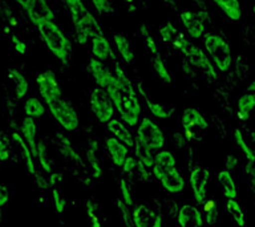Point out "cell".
Masks as SVG:
<instances>
[{
    "instance_id": "obj_26",
    "label": "cell",
    "mask_w": 255,
    "mask_h": 227,
    "mask_svg": "<svg viewBox=\"0 0 255 227\" xmlns=\"http://www.w3.org/2000/svg\"><path fill=\"white\" fill-rule=\"evenodd\" d=\"M255 111V93L246 92L237 101V115L239 119L247 121Z\"/></svg>"
},
{
    "instance_id": "obj_24",
    "label": "cell",
    "mask_w": 255,
    "mask_h": 227,
    "mask_svg": "<svg viewBox=\"0 0 255 227\" xmlns=\"http://www.w3.org/2000/svg\"><path fill=\"white\" fill-rule=\"evenodd\" d=\"M211 3L231 21L242 19V7L239 0H211Z\"/></svg>"
},
{
    "instance_id": "obj_28",
    "label": "cell",
    "mask_w": 255,
    "mask_h": 227,
    "mask_svg": "<svg viewBox=\"0 0 255 227\" xmlns=\"http://www.w3.org/2000/svg\"><path fill=\"white\" fill-rule=\"evenodd\" d=\"M8 77L13 83V92H15L16 99L21 100L24 96H27L28 89H29V84H28V80L25 79V76L19 69H15V68L9 69L8 71Z\"/></svg>"
},
{
    "instance_id": "obj_54",
    "label": "cell",
    "mask_w": 255,
    "mask_h": 227,
    "mask_svg": "<svg viewBox=\"0 0 255 227\" xmlns=\"http://www.w3.org/2000/svg\"><path fill=\"white\" fill-rule=\"evenodd\" d=\"M92 223V227H103L101 222L100 221H96V222H91Z\"/></svg>"
},
{
    "instance_id": "obj_19",
    "label": "cell",
    "mask_w": 255,
    "mask_h": 227,
    "mask_svg": "<svg viewBox=\"0 0 255 227\" xmlns=\"http://www.w3.org/2000/svg\"><path fill=\"white\" fill-rule=\"evenodd\" d=\"M181 123L185 130L193 131V129L198 130H207L209 129V121L203 115L202 112H199L195 108H186L183 109L181 115Z\"/></svg>"
},
{
    "instance_id": "obj_40",
    "label": "cell",
    "mask_w": 255,
    "mask_h": 227,
    "mask_svg": "<svg viewBox=\"0 0 255 227\" xmlns=\"http://www.w3.org/2000/svg\"><path fill=\"white\" fill-rule=\"evenodd\" d=\"M92 5L99 15L109 16L115 13V4L113 0H91Z\"/></svg>"
},
{
    "instance_id": "obj_15",
    "label": "cell",
    "mask_w": 255,
    "mask_h": 227,
    "mask_svg": "<svg viewBox=\"0 0 255 227\" xmlns=\"http://www.w3.org/2000/svg\"><path fill=\"white\" fill-rule=\"evenodd\" d=\"M158 33L163 43L170 44V45L177 48L182 53L186 52V49L191 43L190 40L187 39L186 36L183 35L182 32L179 31L178 28L175 27L173 23H170V21H166V23L163 24L162 27L158 29Z\"/></svg>"
},
{
    "instance_id": "obj_13",
    "label": "cell",
    "mask_w": 255,
    "mask_h": 227,
    "mask_svg": "<svg viewBox=\"0 0 255 227\" xmlns=\"http://www.w3.org/2000/svg\"><path fill=\"white\" fill-rule=\"evenodd\" d=\"M87 72L91 75L96 85L100 88H104L105 91L115 79V71H112L111 68L107 65V63L100 61L95 57H91L89 61H88Z\"/></svg>"
},
{
    "instance_id": "obj_29",
    "label": "cell",
    "mask_w": 255,
    "mask_h": 227,
    "mask_svg": "<svg viewBox=\"0 0 255 227\" xmlns=\"http://www.w3.org/2000/svg\"><path fill=\"white\" fill-rule=\"evenodd\" d=\"M151 69L154 72L157 77L162 81L165 85H171L173 83V77H171V72L169 71L165 60L162 59V56L157 53L151 57Z\"/></svg>"
},
{
    "instance_id": "obj_34",
    "label": "cell",
    "mask_w": 255,
    "mask_h": 227,
    "mask_svg": "<svg viewBox=\"0 0 255 227\" xmlns=\"http://www.w3.org/2000/svg\"><path fill=\"white\" fill-rule=\"evenodd\" d=\"M233 137H234V141L237 143V146L241 149L246 159L249 162L255 163V150L250 146V143L247 142L246 137L243 134V131L241 129H235L234 133H233Z\"/></svg>"
},
{
    "instance_id": "obj_51",
    "label": "cell",
    "mask_w": 255,
    "mask_h": 227,
    "mask_svg": "<svg viewBox=\"0 0 255 227\" xmlns=\"http://www.w3.org/2000/svg\"><path fill=\"white\" fill-rule=\"evenodd\" d=\"M48 179H49L51 186H55V185H57L63 179V174H60V173H52V174L48 175Z\"/></svg>"
},
{
    "instance_id": "obj_17",
    "label": "cell",
    "mask_w": 255,
    "mask_h": 227,
    "mask_svg": "<svg viewBox=\"0 0 255 227\" xmlns=\"http://www.w3.org/2000/svg\"><path fill=\"white\" fill-rule=\"evenodd\" d=\"M25 11L36 27L44 21L55 20V15H53L51 7L48 5L47 0H31L28 7L25 8Z\"/></svg>"
},
{
    "instance_id": "obj_52",
    "label": "cell",
    "mask_w": 255,
    "mask_h": 227,
    "mask_svg": "<svg viewBox=\"0 0 255 227\" xmlns=\"http://www.w3.org/2000/svg\"><path fill=\"white\" fill-rule=\"evenodd\" d=\"M9 159V150L5 149V150H0V161L1 162H5Z\"/></svg>"
},
{
    "instance_id": "obj_4",
    "label": "cell",
    "mask_w": 255,
    "mask_h": 227,
    "mask_svg": "<svg viewBox=\"0 0 255 227\" xmlns=\"http://www.w3.org/2000/svg\"><path fill=\"white\" fill-rule=\"evenodd\" d=\"M203 47L213 64L219 72H227L233 65V52L230 44L218 33H206L203 36Z\"/></svg>"
},
{
    "instance_id": "obj_18",
    "label": "cell",
    "mask_w": 255,
    "mask_h": 227,
    "mask_svg": "<svg viewBox=\"0 0 255 227\" xmlns=\"http://www.w3.org/2000/svg\"><path fill=\"white\" fill-rule=\"evenodd\" d=\"M177 223L179 227H202L205 225L202 210L198 206L191 205H183L179 207L178 215H177Z\"/></svg>"
},
{
    "instance_id": "obj_32",
    "label": "cell",
    "mask_w": 255,
    "mask_h": 227,
    "mask_svg": "<svg viewBox=\"0 0 255 227\" xmlns=\"http://www.w3.org/2000/svg\"><path fill=\"white\" fill-rule=\"evenodd\" d=\"M85 159H87L88 165L91 166L93 177L101 178L103 177V166H101L99 157H97V143L93 142L85 150Z\"/></svg>"
},
{
    "instance_id": "obj_58",
    "label": "cell",
    "mask_w": 255,
    "mask_h": 227,
    "mask_svg": "<svg viewBox=\"0 0 255 227\" xmlns=\"http://www.w3.org/2000/svg\"><path fill=\"white\" fill-rule=\"evenodd\" d=\"M253 12H254V16H255V3H254V7H253Z\"/></svg>"
},
{
    "instance_id": "obj_38",
    "label": "cell",
    "mask_w": 255,
    "mask_h": 227,
    "mask_svg": "<svg viewBox=\"0 0 255 227\" xmlns=\"http://www.w3.org/2000/svg\"><path fill=\"white\" fill-rule=\"evenodd\" d=\"M154 165H158L162 169H173L177 167V157L170 150L162 149L154 154Z\"/></svg>"
},
{
    "instance_id": "obj_9",
    "label": "cell",
    "mask_w": 255,
    "mask_h": 227,
    "mask_svg": "<svg viewBox=\"0 0 255 227\" xmlns=\"http://www.w3.org/2000/svg\"><path fill=\"white\" fill-rule=\"evenodd\" d=\"M210 181V170L207 167H202L195 165L189 171V183L193 190V198L198 206L209 198L207 195V185Z\"/></svg>"
},
{
    "instance_id": "obj_35",
    "label": "cell",
    "mask_w": 255,
    "mask_h": 227,
    "mask_svg": "<svg viewBox=\"0 0 255 227\" xmlns=\"http://www.w3.org/2000/svg\"><path fill=\"white\" fill-rule=\"evenodd\" d=\"M226 210L239 227L246 226V214H245V211H243L241 203H239L237 199H227Z\"/></svg>"
},
{
    "instance_id": "obj_31",
    "label": "cell",
    "mask_w": 255,
    "mask_h": 227,
    "mask_svg": "<svg viewBox=\"0 0 255 227\" xmlns=\"http://www.w3.org/2000/svg\"><path fill=\"white\" fill-rule=\"evenodd\" d=\"M59 138H60L59 150L60 153L63 154L64 158L69 159V161H72V162H75V163H80L81 166H84L85 163H84V161L81 159V157L76 153V150L73 149V146H72L71 141H69V139L63 134H59Z\"/></svg>"
},
{
    "instance_id": "obj_56",
    "label": "cell",
    "mask_w": 255,
    "mask_h": 227,
    "mask_svg": "<svg viewBox=\"0 0 255 227\" xmlns=\"http://www.w3.org/2000/svg\"><path fill=\"white\" fill-rule=\"evenodd\" d=\"M3 218V211H1V207H0V221Z\"/></svg>"
},
{
    "instance_id": "obj_44",
    "label": "cell",
    "mask_w": 255,
    "mask_h": 227,
    "mask_svg": "<svg viewBox=\"0 0 255 227\" xmlns=\"http://www.w3.org/2000/svg\"><path fill=\"white\" fill-rule=\"evenodd\" d=\"M52 198H53V206L57 214H63L65 209H67V199L63 195V193L59 189H53L52 190Z\"/></svg>"
},
{
    "instance_id": "obj_12",
    "label": "cell",
    "mask_w": 255,
    "mask_h": 227,
    "mask_svg": "<svg viewBox=\"0 0 255 227\" xmlns=\"http://www.w3.org/2000/svg\"><path fill=\"white\" fill-rule=\"evenodd\" d=\"M205 17H207V15L203 11H185L179 13V21L182 24L183 29L193 40L202 39L206 35Z\"/></svg>"
},
{
    "instance_id": "obj_8",
    "label": "cell",
    "mask_w": 255,
    "mask_h": 227,
    "mask_svg": "<svg viewBox=\"0 0 255 227\" xmlns=\"http://www.w3.org/2000/svg\"><path fill=\"white\" fill-rule=\"evenodd\" d=\"M151 174L153 178L157 179L163 187V190H166L169 194H181L185 190L186 181L183 178L182 173L178 170V167L162 169L158 165H153Z\"/></svg>"
},
{
    "instance_id": "obj_5",
    "label": "cell",
    "mask_w": 255,
    "mask_h": 227,
    "mask_svg": "<svg viewBox=\"0 0 255 227\" xmlns=\"http://www.w3.org/2000/svg\"><path fill=\"white\" fill-rule=\"evenodd\" d=\"M135 141L153 153L162 150L166 145V135L163 130L149 117H142L137 125Z\"/></svg>"
},
{
    "instance_id": "obj_39",
    "label": "cell",
    "mask_w": 255,
    "mask_h": 227,
    "mask_svg": "<svg viewBox=\"0 0 255 227\" xmlns=\"http://www.w3.org/2000/svg\"><path fill=\"white\" fill-rule=\"evenodd\" d=\"M120 197L124 202L129 207H134V197H133V187H131L130 181L128 178L120 179Z\"/></svg>"
},
{
    "instance_id": "obj_59",
    "label": "cell",
    "mask_w": 255,
    "mask_h": 227,
    "mask_svg": "<svg viewBox=\"0 0 255 227\" xmlns=\"http://www.w3.org/2000/svg\"><path fill=\"white\" fill-rule=\"evenodd\" d=\"M169 227H171V226H169Z\"/></svg>"
},
{
    "instance_id": "obj_3",
    "label": "cell",
    "mask_w": 255,
    "mask_h": 227,
    "mask_svg": "<svg viewBox=\"0 0 255 227\" xmlns=\"http://www.w3.org/2000/svg\"><path fill=\"white\" fill-rule=\"evenodd\" d=\"M39 33L52 55L63 64H67L72 55V43L61 28L52 21H44L37 25Z\"/></svg>"
},
{
    "instance_id": "obj_6",
    "label": "cell",
    "mask_w": 255,
    "mask_h": 227,
    "mask_svg": "<svg viewBox=\"0 0 255 227\" xmlns=\"http://www.w3.org/2000/svg\"><path fill=\"white\" fill-rule=\"evenodd\" d=\"M49 112L53 115V118L59 122V125L65 131H75L80 126L79 113L73 107V104L69 103L65 99H59L52 101L47 105Z\"/></svg>"
},
{
    "instance_id": "obj_37",
    "label": "cell",
    "mask_w": 255,
    "mask_h": 227,
    "mask_svg": "<svg viewBox=\"0 0 255 227\" xmlns=\"http://www.w3.org/2000/svg\"><path fill=\"white\" fill-rule=\"evenodd\" d=\"M37 159H39L41 170L45 171L47 174L53 173V165H52V161L49 158V154H48L47 145H45L43 139L37 141Z\"/></svg>"
},
{
    "instance_id": "obj_2",
    "label": "cell",
    "mask_w": 255,
    "mask_h": 227,
    "mask_svg": "<svg viewBox=\"0 0 255 227\" xmlns=\"http://www.w3.org/2000/svg\"><path fill=\"white\" fill-rule=\"evenodd\" d=\"M71 21L75 29V41L80 45L88 43L95 36L105 35L103 27L84 3V0H65Z\"/></svg>"
},
{
    "instance_id": "obj_55",
    "label": "cell",
    "mask_w": 255,
    "mask_h": 227,
    "mask_svg": "<svg viewBox=\"0 0 255 227\" xmlns=\"http://www.w3.org/2000/svg\"><path fill=\"white\" fill-rule=\"evenodd\" d=\"M187 1H191V3H195V4L201 3V0H187Z\"/></svg>"
},
{
    "instance_id": "obj_33",
    "label": "cell",
    "mask_w": 255,
    "mask_h": 227,
    "mask_svg": "<svg viewBox=\"0 0 255 227\" xmlns=\"http://www.w3.org/2000/svg\"><path fill=\"white\" fill-rule=\"evenodd\" d=\"M24 112H25V115H28V117H32L35 119L41 118L45 114V105L37 97H29L24 103Z\"/></svg>"
},
{
    "instance_id": "obj_30",
    "label": "cell",
    "mask_w": 255,
    "mask_h": 227,
    "mask_svg": "<svg viewBox=\"0 0 255 227\" xmlns=\"http://www.w3.org/2000/svg\"><path fill=\"white\" fill-rule=\"evenodd\" d=\"M202 214L207 226H215L219 219L218 202L214 198H209L202 203Z\"/></svg>"
},
{
    "instance_id": "obj_11",
    "label": "cell",
    "mask_w": 255,
    "mask_h": 227,
    "mask_svg": "<svg viewBox=\"0 0 255 227\" xmlns=\"http://www.w3.org/2000/svg\"><path fill=\"white\" fill-rule=\"evenodd\" d=\"M36 84H37L39 93L43 97L45 105L64 97V91L61 89L59 81L56 79V75L52 71L39 73V76L36 77Z\"/></svg>"
},
{
    "instance_id": "obj_42",
    "label": "cell",
    "mask_w": 255,
    "mask_h": 227,
    "mask_svg": "<svg viewBox=\"0 0 255 227\" xmlns=\"http://www.w3.org/2000/svg\"><path fill=\"white\" fill-rule=\"evenodd\" d=\"M151 175L153 174L149 171V169H147L146 166H143L142 163L138 161L137 165L134 166V169H133L130 174H129V177L137 179L139 182H149L151 179Z\"/></svg>"
},
{
    "instance_id": "obj_49",
    "label": "cell",
    "mask_w": 255,
    "mask_h": 227,
    "mask_svg": "<svg viewBox=\"0 0 255 227\" xmlns=\"http://www.w3.org/2000/svg\"><path fill=\"white\" fill-rule=\"evenodd\" d=\"M33 177H35L36 185H37V186H39L40 189H48V187L51 186V183H49V179L45 178L44 175L40 174L39 171H36Z\"/></svg>"
},
{
    "instance_id": "obj_57",
    "label": "cell",
    "mask_w": 255,
    "mask_h": 227,
    "mask_svg": "<svg viewBox=\"0 0 255 227\" xmlns=\"http://www.w3.org/2000/svg\"><path fill=\"white\" fill-rule=\"evenodd\" d=\"M161 1H163V3H170V0H161Z\"/></svg>"
},
{
    "instance_id": "obj_45",
    "label": "cell",
    "mask_w": 255,
    "mask_h": 227,
    "mask_svg": "<svg viewBox=\"0 0 255 227\" xmlns=\"http://www.w3.org/2000/svg\"><path fill=\"white\" fill-rule=\"evenodd\" d=\"M85 210H87L88 218L91 219V222L100 221L97 217V211H99V201L95 197H89L85 202Z\"/></svg>"
},
{
    "instance_id": "obj_20",
    "label": "cell",
    "mask_w": 255,
    "mask_h": 227,
    "mask_svg": "<svg viewBox=\"0 0 255 227\" xmlns=\"http://www.w3.org/2000/svg\"><path fill=\"white\" fill-rule=\"evenodd\" d=\"M108 131L111 133V135L120 139L121 142H124L129 149H133L135 143V137L130 131V129L128 127V125L124 122L123 119L112 118L109 122L107 123Z\"/></svg>"
},
{
    "instance_id": "obj_25",
    "label": "cell",
    "mask_w": 255,
    "mask_h": 227,
    "mask_svg": "<svg viewBox=\"0 0 255 227\" xmlns=\"http://www.w3.org/2000/svg\"><path fill=\"white\" fill-rule=\"evenodd\" d=\"M217 182L221 186L223 197L226 199H237L238 197V190H237V183L235 179L229 170H221L217 174Z\"/></svg>"
},
{
    "instance_id": "obj_1",
    "label": "cell",
    "mask_w": 255,
    "mask_h": 227,
    "mask_svg": "<svg viewBox=\"0 0 255 227\" xmlns=\"http://www.w3.org/2000/svg\"><path fill=\"white\" fill-rule=\"evenodd\" d=\"M108 95L111 96L115 104L116 111L119 112L120 118L129 127L137 126L141 115V103L138 93L135 92L130 79L128 77L119 61L115 59V79L107 88Z\"/></svg>"
},
{
    "instance_id": "obj_47",
    "label": "cell",
    "mask_w": 255,
    "mask_h": 227,
    "mask_svg": "<svg viewBox=\"0 0 255 227\" xmlns=\"http://www.w3.org/2000/svg\"><path fill=\"white\" fill-rule=\"evenodd\" d=\"M239 166V158L233 153H227L225 158V169L229 171L237 170Z\"/></svg>"
},
{
    "instance_id": "obj_27",
    "label": "cell",
    "mask_w": 255,
    "mask_h": 227,
    "mask_svg": "<svg viewBox=\"0 0 255 227\" xmlns=\"http://www.w3.org/2000/svg\"><path fill=\"white\" fill-rule=\"evenodd\" d=\"M138 92L139 95L142 96L143 101L146 104L147 107V111L150 112V114L155 118H159V119H166V118H170L171 114H173V112L170 109H167L163 104H159L157 101H153V100L149 97V96L143 92V89L141 87H138Z\"/></svg>"
},
{
    "instance_id": "obj_7",
    "label": "cell",
    "mask_w": 255,
    "mask_h": 227,
    "mask_svg": "<svg viewBox=\"0 0 255 227\" xmlns=\"http://www.w3.org/2000/svg\"><path fill=\"white\" fill-rule=\"evenodd\" d=\"M89 107L92 114L95 115L100 123H108L112 118H115V104L104 88L95 87L92 89L89 96Z\"/></svg>"
},
{
    "instance_id": "obj_41",
    "label": "cell",
    "mask_w": 255,
    "mask_h": 227,
    "mask_svg": "<svg viewBox=\"0 0 255 227\" xmlns=\"http://www.w3.org/2000/svg\"><path fill=\"white\" fill-rule=\"evenodd\" d=\"M117 209L120 211V215L123 218V222L125 227H134V221H133V210L124 202L123 199H117Z\"/></svg>"
},
{
    "instance_id": "obj_48",
    "label": "cell",
    "mask_w": 255,
    "mask_h": 227,
    "mask_svg": "<svg viewBox=\"0 0 255 227\" xmlns=\"http://www.w3.org/2000/svg\"><path fill=\"white\" fill-rule=\"evenodd\" d=\"M11 41L13 44V49H15L16 53H19V55H25L27 53V44L24 43L19 36L11 35Z\"/></svg>"
},
{
    "instance_id": "obj_50",
    "label": "cell",
    "mask_w": 255,
    "mask_h": 227,
    "mask_svg": "<svg viewBox=\"0 0 255 227\" xmlns=\"http://www.w3.org/2000/svg\"><path fill=\"white\" fill-rule=\"evenodd\" d=\"M9 201V191L4 185L0 183V207L5 206Z\"/></svg>"
},
{
    "instance_id": "obj_21",
    "label": "cell",
    "mask_w": 255,
    "mask_h": 227,
    "mask_svg": "<svg viewBox=\"0 0 255 227\" xmlns=\"http://www.w3.org/2000/svg\"><path fill=\"white\" fill-rule=\"evenodd\" d=\"M91 53L92 57L107 63L108 60L116 59L115 52L112 48L109 40L107 39V36H95L91 39Z\"/></svg>"
},
{
    "instance_id": "obj_36",
    "label": "cell",
    "mask_w": 255,
    "mask_h": 227,
    "mask_svg": "<svg viewBox=\"0 0 255 227\" xmlns=\"http://www.w3.org/2000/svg\"><path fill=\"white\" fill-rule=\"evenodd\" d=\"M133 151H134V157L138 159L139 162L142 163L143 166H146L147 169H151L154 165V154L151 150L142 146L138 141H135L134 146H133Z\"/></svg>"
},
{
    "instance_id": "obj_46",
    "label": "cell",
    "mask_w": 255,
    "mask_h": 227,
    "mask_svg": "<svg viewBox=\"0 0 255 227\" xmlns=\"http://www.w3.org/2000/svg\"><path fill=\"white\" fill-rule=\"evenodd\" d=\"M162 210L166 213L167 217H170V219H177V215H178L179 206L175 203V201L170 198H166L162 201Z\"/></svg>"
},
{
    "instance_id": "obj_14",
    "label": "cell",
    "mask_w": 255,
    "mask_h": 227,
    "mask_svg": "<svg viewBox=\"0 0 255 227\" xmlns=\"http://www.w3.org/2000/svg\"><path fill=\"white\" fill-rule=\"evenodd\" d=\"M134 227H162V215L147 205H135L133 209Z\"/></svg>"
},
{
    "instance_id": "obj_23",
    "label": "cell",
    "mask_w": 255,
    "mask_h": 227,
    "mask_svg": "<svg viewBox=\"0 0 255 227\" xmlns=\"http://www.w3.org/2000/svg\"><path fill=\"white\" fill-rule=\"evenodd\" d=\"M113 43H115L117 52H119L120 57L127 65H133L135 61V53L134 49L131 47L130 40L128 39L124 33H116L113 36Z\"/></svg>"
},
{
    "instance_id": "obj_60",
    "label": "cell",
    "mask_w": 255,
    "mask_h": 227,
    "mask_svg": "<svg viewBox=\"0 0 255 227\" xmlns=\"http://www.w3.org/2000/svg\"><path fill=\"white\" fill-rule=\"evenodd\" d=\"M254 113H255V111H254Z\"/></svg>"
},
{
    "instance_id": "obj_53",
    "label": "cell",
    "mask_w": 255,
    "mask_h": 227,
    "mask_svg": "<svg viewBox=\"0 0 255 227\" xmlns=\"http://www.w3.org/2000/svg\"><path fill=\"white\" fill-rule=\"evenodd\" d=\"M15 1L19 4V5H21L24 9H25V8L28 7V4H29V1H31V0H15Z\"/></svg>"
},
{
    "instance_id": "obj_43",
    "label": "cell",
    "mask_w": 255,
    "mask_h": 227,
    "mask_svg": "<svg viewBox=\"0 0 255 227\" xmlns=\"http://www.w3.org/2000/svg\"><path fill=\"white\" fill-rule=\"evenodd\" d=\"M141 35H142L143 40H145V45H146L147 52L153 56L159 53L158 44L155 43L154 37L149 33V31L146 29V25H141Z\"/></svg>"
},
{
    "instance_id": "obj_16",
    "label": "cell",
    "mask_w": 255,
    "mask_h": 227,
    "mask_svg": "<svg viewBox=\"0 0 255 227\" xmlns=\"http://www.w3.org/2000/svg\"><path fill=\"white\" fill-rule=\"evenodd\" d=\"M109 158L116 167H123L125 159L129 157V147L113 135H108L104 139Z\"/></svg>"
},
{
    "instance_id": "obj_61",
    "label": "cell",
    "mask_w": 255,
    "mask_h": 227,
    "mask_svg": "<svg viewBox=\"0 0 255 227\" xmlns=\"http://www.w3.org/2000/svg\"><path fill=\"white\" fill-rule=\"evenodd\" d=\"M254 1H255V0H254Z\"/></svg>"
},
{
    "instance_id": "obj_10",
    "label": "cell",
    "mask_w": 255,
    "mask_h": 227,
    "mask_svg": "<svg viewBox=\"0 0 255 227\" xmlns=\"http://www.w3.org/2000/svg\"><path fill=\"white\" fill-rule=\"evenodd\" d=\"M183 55L186 56L187 61H189L191 67L197 68L206 77L214 80V81L218 79V76H217V68L213 64L209 55L202 51V48H199L194 43H190V45H189V48H187L186 52Z\"/></svg>"
},
{
    "instance_id": "obj_22",
    "label": "cell",
    "mask_w": 255,
    "mask_h": 227,
    "mask_svg": "<svg viewBox=\"0 0 255 227\" xmlns=\"http://www.w3.org/2000/svg\"><path fill=\"white\" fill-rule=\"evenodd\" d=\"M20 130H21V135L25 139V142L28 143V146L31 149V153L33 155V158H37V127H36L35 118L25 115L20 123Z\"/></svg>"
}]
</instances>
